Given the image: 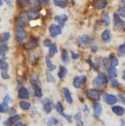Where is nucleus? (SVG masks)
I'll use <instances>...</instances> for the list:
<instances>
[{
    "label": "nucleus",
    "instance_id": "1",
    "mask_svg": "<svg viewBox=\"0 0 125 126\" xmlns=\"http://www.w3.org/2000/svg\"><path fill=\"white\" fill-rule=\"evenodd\" d=\"M107 83V77L104 73H100L93 80V84L97 88H102Z\"/></svg>",
    "mask_w": 125,
    "mask_h": 126
},
{
    "label": "nucleus",
    "instance_id": "2",
    "mask_svg": "<svg viewBox=\"0 0 125 126\" xmlns=\"http://www.w3.org/2000/svg\"><path fill=\"white\" fill-rule=\"evenodd\" d=\"M114 30H123L125 28V22L120 18V16L117 13H114Z\"/></svg>",
    "mask_w": 125,
    "mask_h": 126
},
{
    "label": "nucleus",
    "instance_id": "3",
    "mask_svg": "<svg viewBox=\"0 0 125 126\" xmlns=\"http://www.w3.org/2000/svg\"><path fill=\"white\" fill-rule=\"evenodd\" d=\"M27 37V32L23 27H18L15 30V39L18 42H22L24 39Z\"/></svg>",
    "mask_w": 125,
    "mask_h": 126
},
{
    "label": "nucleus",
    "instance_id": "4",
    "mask_svg": "<svg viewBox=\"0 0 125 126\" xmlns=\"http://www.w3.org/2000/svg\"><path fill=\"white\" fill-rule=\"evenodd\" d=\"M9 65L4 59H0V69H1V76L3 79H9L10 75L8 74Z\"/></svg>",
    "mask_w": 125,
    "mask_h": 126
},
{
    "label": "nucleus",
    "instance_id": "5",
    "mask_svg": "<svg viewBox=\"0 0 125 126\" xmlns=\"http://www.w3.org/2000/svg\"><path fill=\"white\" fill-rule=\"evenodd\" d=\"M92 40H93V38L88 35H81L78 38L79 46L80 47H83V48L88 47L90 45V43L92 42Z\"/></svg>",
    "mask_w": 125,
    "mask_h": 126
},
{
    "label": "nucleus",
    "instance_id": "6",
    "mask_svg": "<svg viewBox=\"0 0 125 126\" xmlns=\"http://www.w3.org/2000/svg\"><path fill=\"white\" fill-rule=\"evenodd\" d=\"M87 81V77L85 75L83 76H76L74 79V87L76 89H80L82 86H84Z\"/></svg>",
    "mask_w": 125,
    "mask_h": 126
},
{
    "label": "nucleus",
    "instance_id": "7",
    "mask_svg": "<svg viewBox=\"0 0 125 126\" xmlns=\"http://www.w3.org/2000/svg\"><path fill=\"white\" fill-rule=\"evenodd\" d=\"M38 46H39L38 39H35V38H31L27 42H26V43L24 44V48L26 50H31V49H34Z\"/></svg>",
    "mask_w": 125,
    "mask_h": 126
},
{
    "label": "nucleus",
    "instance_id": "8",
    "mask_svg": "<svg viewBox=\"0 0 125 126\" xmlns=\"http://www.w3.org/2000/svg\"><path fill=\"white\" fill-rule=\"evenodd\" d=\"M49 32H50V35L52 37L55 38L58 37L59 35H61V26H57L55 24H53L51 26H49Z\"/></svg>",
    "mask_w": 125,
    "mask_h": 126
},
{
    "label": "nucleus",
    "instance_id": "9",
    "mask_svg": "<svg viewBox=\"0 0 125 126\" xmlns=\"http://www.w3.org/2000/svg\"><path fill=\"white\" fill-rule=\"evenodd\" d=\"M102 100L109 105H114L117 102V98L111 94H103L102 95Z\"/></svg>",
    "mask_w": 125,
    "mask_h": 126
},
{
    "label": "nucleus",
    "instance_id": "10",
    "mask_svg": "<svg viewBox=\"0 0 125 126\" xmlns=\"http://www.w3.org/2000/svg\"><path fill=\"white\" fill-rule=\"evenodd\" d=\"M56 110L57 112L59 113L61 116H64L65 118H66V120L68 121L69 123H72V117H71V116H69V115H66L64 113V109H63V105L62 103H61V102H58L56 104Z\"/></svg>",
    "mask_w": 125,
    "mask_h": 126
},
{
    "label": "nucleus",
    "instance_id": "11",
    "mask_svg": "<svg viewBox=\"0 0 125 126\" xmlns=\"http://www.w3.org/2000/svg\"><path fill=\"white\" fill-rule=\"evenodd\" d=\"M27 20H28V18H27L26 13H22V14H20L18 17V18H17V25H18V26H19V27L24 28L27 25Z\"/></svg>",
    "mask_w": 125,
    "mask_h": 126
},
{
    "label": "nucleus",
    "instance_id": "12",
    "mask_svg": "<svg viewBox=\"0 0 125 126\" xmlns=\"http://www.w3.org/2000/svg\"><path fill=\"white\" fill-rule=\"evenodd\" d=\"M87 95L89 99H93V100H98L101 96V92L96 89H88L87 92Z\"/></svg>",
    "mask_w": 125,
    "mask_h": 126
},
{
    "label": "nucleus",
    "instance_id": "13",
    "mask_svg": "<svg viewBox=\"0 0 125 126\" xmlns=\"http://www.w3.org/2000/svg\"><path fill=\"white\" fill-rule=\"evenodd\" d=\"M43 109L46 113H50L53 110V102L49 99H44L43 100Z\"/></svg>",
    "mask_w": 125,
    "mask_h": 126
},
{
    "label": "nucleus",
    "instance_id": "14",
    "mask_svg": "<svg viewBox=\"0 0 125 126\" xmlns=\"http://www.w3.org/2000/svg\"><path fill=\"white\" fill-rule=\"evenodd\" d=\"M30 96V94H29V91L27 90V89H26L25 87H21L19 89H18V97L20 99H24V100H26V99H28Z\"/></svg>",
    "mask_w": 125,
    "mask_h": 126
},
{
    "label": "nucleus",
    "instance_id": "15",
    "mask_svg": "<svg viewBox=\"0 0 125 126\" xmlns=\"http://www.w3.org/2000/svg\"><path fill=\"white\" fill-rule=\"evenodd\" d=\"M19 118H20V116H18V115L12 116H11L10 118H8L6 121H4V124L5 126H12V125H13L16 122H18V121L19 120Z\"/></svg>",
    "mask_w": 125,
    "mask_h": 126
},
{
    "label": "nucleus",
    "instance_id": "16",
    "mask_svg": "<svg viewBox=\"0 0 125 126\" xmlns=\"http://www.w3.org/2000/svg\"><path fill=\"white\" fill-rule=\"evenodd\" d=\"M61 91H62V94H63V96H64L65 100L68 102V103H73V98H72V95H71V93H70V91H69V89H66V88H63Z\"/></svg>",
    "mask_w": 125,
    "mask_h": 126
},
{
    "label": "nucleus",
    "instance_id": "17",
    "mask_svg": "<svg viewBox=\"0 0 125 126\" xmlns=\"http://www.w3.org/2000/svg\"><path fill=\"white\" fill-rule=\"evenodd\" d=\"M26 15H27V18L29 20H34L37 19L39 18V12L37 10H34V9H31L30 11H28L26 12Z\"/></svg>",
    "mask_w": 125,
    "mask_h": 126
},
{
    "label": "nucleus",
    "instance_id": "18",
    "mask_svg": "<svg viewBox=\"0 0 125 126\" xmlns=\"http://www.w3.org/2000/svg\"><path fill=\"white\" fill-rule=\"evenodd\" d=\"M102 39L106 43H109L111 40V34H110L109 30H104L102 33Z\"/></svg>",
    "mask_w": 125,
    "mask_h": 126
},
{
    "label": "nucleus",
    "instance_id": "19",
    "mask_svg": "<svg viewBox=\"0 0 125 126\" xmlns=\"http://www.w3.org/2000/svg\"><path fill=\"white\" fill-rule=\"evenodd\" d=\"M112 111H113L115 115H117V116H123L125 113V109L122 106L116 105V106L112 107Z\"/></svg>",
    "mask_w": 125,
    "mask_h": 126
},
{
    "label": "nucleus",
    "instance_id": "20",
    "mask_svg": "<svg viewBox=\"0 0 125 126\" xmlns=\"http://www.w3.org/2000/svg\"><path fill=\"white\" fill-rule=\"evenodd\" d=\"M102 113V107L100 103H95L94 105V115L95 117H99L101 116Z\"/></svg>",
    "mask_w": 125,
    "mask_h": 126
},
{
    "label": "nucleus",
    "instance_id": "21",
    "mask_svg": "<svg viewBox=\"0 0 125 126\" xmlns=\"http://www.w3.org/2000/svg\"><path fill=\"white\" fill-rule=\"evenodd\" d=\"M94 5L98 10L103 9V8L106 7V5H107V0H95Z\"/></svg>",
    "mask_w": 125,
    "mask_h": 126
},
{
    "label": "nucleus",
    "instance_id": "22",
    "mask_svg": "<svg viewBox=\"0 0 125 126\" xmlns=\"http://www.w3.org/2000/svg\"><path fill=\"white\" fill-rule=\"evenodd\" d=\"M54 20L57 21L58 23H60L61 25H63L65 22L67 20V16L65 14H61V15H57L54 17Z\"/></svg>",
    "mask_w": 125,
    "mask_h": 126
},
{
    "label": "nucleus",
    "instance_id": "23",
    "mask_svg": "<svg viewBox=\"0 0 125 126\" xmlns=\"http://www.w3.org/2000/svg\"><path fill=\"white\" fill-rule=\"evenodd\" d=\"M61 60L65 64H68L69 63V54L66 49L61 50Z\"/></svg>",
    "mask_w": 125,
    "mask_h": 126
},
{
    "label": "nucleus",
    "instance_id": "24",
    "mask_svg": "<svg viewBox=\"0 0 125 126\" xmlns=\"http://www.w3.org/2000/svg\"><path fill=\"white\" fill-rule=\"evenodd\" d=\"M107 70H108V73H109V76L110 80L115 79V77H116V67H114L111 66V67H109Z\"/></svg>",
    "mask_w": 125,
    "mask_h": 126
},
{
    "label": "nucleus",
    "instance_id": "25",
    "mask_svg": "<svg viewBox=\"0 0 125 126\" xmlns=\"http://www.w3.org/2000/svg\"><path fill=\"white\" fill-rule=\"evenodd\" d=\"M46 63H47V68H48V70H50V71L54 70L55 67H56V66H55L54 64L51 61V58H50V56H47V57H46Z\"/></svg>",
    "mask_w": 125,
    "mask_h": 126
},
{
    "label": "nucleus",
    "instance_id": "26",
    "mask_svg": "<svg viewBox=\"0 0 125 126\" xmlns=\"http://www.w3.org/2000/svg\"><path fill=\"white\" fill-rule=\"evenodd\" d=\"M32 89L33 91H34V94H35L37 97H41L42 96V90H41L40 87L38 84H33L32 85Z\"/></svg>",
    "mask_w": 125,
    "mask_h": 126
},
{
    "label": "nucleus",
    "instance_id": "27",
    "mask_svg": "<svg viewBox=\"0 0 125 126\" xmlns=\"http://www.w3.org/2000/svg\"><path fill=\"white\" fill-rule=\"evenodd\" d=\"M53 4L57 6V7H60V8H62V9H65L67 5L66 1L64 0H53Z\"/></svg>",
    "mask_w": 125,
    "mask_h": 126
},
{
    "label": "nucleus",
    "instance_id": "28",
    "mask_svg": "<svg viewBox=\"0 0 125 126\" xmlns=\"http://www.w3.org/2000/svg\"><path fill=\"white\" fill-rule=\"evenodd\" d=\"M19 107L24 110H28L30 108H31V103L26 101H20L19 103H18Z\"/></svg>",
    "mask_w": 125,
    "mask_h": 126
},
{
    "label": "nucleus",
    "instance_id": "29",
    "mask_svg": "<svg viewBox=\"0 0 125 126\" xmlns=\"http://www.w3.org/2000/svg\"><path fill=\"white\" fill-rule=\"evenodd\" d=\"M66 74H67V69H66V67H64V66H61L59 73H58V75H59V77L61 79H64L65 76L66 75Z\"/></svg>",
    "mask_w": 125,
    "mask_h": 126
},
{
    "label": "nucleus",
    "instance_id": "30",
    "mask_svg": "<svg viewBox=\"0 0 125 126\" xmlns=\"http://www.w3.org/2000/svg\"><path fill=\"white\" fill-rule=\"evenodd\" d=\"M8 49H9V47H8V46L6 44H1L0 45V56H4L8 52Z\"/></svg>",
    "mask_w": 125,
    "mask_h": 126
},
{
    "label": "nucleus",
    "instance_id": "31",
    "mask_svg": "<svg viewBox=\"0 0 125 126\" xmlns=\"http://www.w3.org/2000/svg\"><path fill=\"white\" fill-rule=\"evenodd\" d=\"M59 122H58V120H57V118L52 116V117H49L48 119H47V126H53V125H56Z\"/></svg>",
    "mask_w": 125,
    "mask_h": 126
},
{
    "label": "nucleus",
    "instance_id": "32",
    "mask_svg": "<svg viewBox=\"0 0 125 126\" xmlns=\"http://www.w3.org/2000/svg\"><path fill=\"white\" fill-rule=\"evenodd\" d=\"M10 37L11 35L9 32H4V33H3L2 35L0 36V42L1 43H5L10 39Z\"/></svg>",
    "mask_w": 125,
    "mask_h": 126
},
{
    "label": "nucleus",
    "instance_id": "33",
    "mask_svg": "<svg viewBox=\"0 0 125 126\" xmlns=\"http://www.w3.org/2000/svg\"><path fill=\"white\" fill-rule=\"evenodd\" d=\"M57 53H58L57 46L55 44H53L51 47H49V56H53V55L56 54Z\"/></svg>",
    "mask_w": 125,
    "mask_h": 126
},
{
    "label": "nucleus",
    "instance_id": "34",
    "mask_svg": "<svg viewBox=\"0 0 125 126\" xmlns=\"http://www.w3.org/2000/svg\"><path fill=\"white\" fill-rule=\"evenodd\" d=\"M0 112L2 113H10V110H9V107H8V104H5V103H0Z\"/></svg>",
    "mask_w": 125,
    "mask_h": 126
},
{
    "label": "nucleus",
    "instance_id": "35",
    "mask_svg": "<svg viewBox=\"0 0 125 126\" xmlns=\"http://www.w3.org/2000/svg\"><path fill=\"white\" fill-rule=\"evenodd\" d=\"M102 20H103L104 24L105 25H109L110 23V20H109V13L107 12H102Z\"/></svg>",
    "mask_w": 125,
    "mask_h": 126
},
{
    "label": "nucleus",
    "instance_id": "36",
    "mask_svg": "<svg viewBox=\"0 0 125 126\" xmlns=\"http://www.w3.org/2000/svg\"><path fill=\"white\" fill-rule=\"evenodd\" d=\"M30 82L31 83V85H33V84H38V85H39V77H38L37 75H32L31 76V78H30Z\"/></svg>",
    "mask_w": 125,
    "mask_h": 126
},
{
    "label": "nucleus",
    "instance_id": "37",
    "mask_svg": "<svg viewBox=\"0 0 125 126\" xmlns=\"http://www.w3.org/2000/svg\"><path fill=\"white\" fill-rule=\"evenodd\" d=\"M118 55L119 56H125V43L119 47V48H118Z\"/></svg>",
    "mask_w": 125,
    "mask_h": 126
},
{
    "label": "nucleus",
    "instance_id": "38",
    "mask_svg": "<svg viewBox=\"0 0 125 126\" xmlns=\"http://www.w3.org/2000/svg\"><path fill=\"white\" fill-rule=\"evenodd\" d=\"M47 81H48V82H55L54 77H53V75H52L50 72H48V71L47 72Z\"/></svg>",
    "mask_w": 125,
    "mask_h": 126
},
{
    "label": "nucleus",
    "instance_id": "39",
    "mask_svg": "<svg viewBox=\"0 0 125 126\" xmlns=\"http://www.w3.org/2000/svg\"><path fill=\"white\" fill-rule=\"evenodd\" d=\"M74 118H75V120L77 121V123L79 124L80 126H83V123L81 121V116H80V113H77L75 116H74Z\"/></svg>",
    "mask_w": 125,
    "mask_h": 126
},
{
    "label": "nucleus",
    "instance_id": "40",
    "mask_svg": "<svg viewBox=\"0 0 125 126\" xmlns=\"http://www.w3.org/2000/svg\"><path fill=\"white\" fill-rule=\"evenodd\" d=\"M110 62H111V66L112 67H116V66L118 65V60H117V58H115V57H114V58H110Z\"/></svg>",
    "mask_w": 125,
    "mask_h": 126
},
{
    "label": "nucleus",
    "instance_id": "41",
    "mask_svg": "<svg viewBox=\"0 0 125 126\" xmlns=\"http://www.w3.org/2000/svg\"><path fill=\"white\" fill-rule=\"evenodd\" d=\"M118 15H119L120 17H123V18H125V6L120 8L119 11H118Z\"/></svg>",
    "mask_w": 125,
    "mask_h": 126
},
{
    "label": "nucleus",
    "instance_id": "42",
    "mask_svg": "<svg viewBox=\"0 0 125 126\" xmlns=\"http://www.w3.org/2000/svg\"><path fill=\"white\" fill-rule=\"evenodd\" d=\"M43 45H44V47H50L52 45H53V43H52V41H51V40H50L49 39H45V40H44Z\"/></svg>",
    "mask_w": 125,
    "mask_h": 126
},
{
    "label": "nucleus",
    "instance_id": "43",
    "mask_svg": "<svg viewBox=\"0 0 125 126\" xmlns=\"http://www.w3.org/2000/svg\"><path fill=\"white\" fill-rule=\"evenodd\" d=\"M26 4H27V3H26L25 0H18V4L20 7H25Z\"/></svg>",
    "mask_w": 125,
    "mask_h": 126
},
{
    "label": "nucleus",
    "instance_id": "44",
    "mask_svg": "<svg viewBox=\"0 0 125 126\" xmlns=\"http://www.w3.org/2000/svg\"><path fill=\"white\" fill-rule=\"evenodd\" d=\"M12 102V98H11L10 95H5V97H4V102L5 103V104H8L9 102Z\"/></svg>",
    "mask_w": 125,
    "mask_h": 126
},
{
    "label": "nucleus",
    "instance_id": "45",
    "mask_svg": "<svg viewBox=\"0 0 125 126\" xmlns=\"http://www.w3.org/2000/svg\"><path fill=\"white\" fill-rule=\"evenodd\" d=\"M111 85L113 87H119L120 83L118 82L116 80H115V79H112V80H111Z\"/></svg>",
    "mask_w": 125,
    "mask_h": 126
},
{
    "label": "nucleus",
    "instance_id": "46",
    "mask_svg": "<svg viewBox=\"0 0 125 126\" xmlns=\"http://www.w3.org/2000/svg\"><path fill=\"white\" fill-rule=\"evenodd\" d=\"M79 57H80V54H79L78 53H74V52H73L72 53V58L74 60H78Z\"/></svg>",
    "mask_w": 125,
    "mask_h": 126
},
{
    "label": "nucleus",
    "instance_id": "47",
    "mask_svg": "<svg viewBox=\"0 0 125 126\" xmlns=\"http://www.w3.org/2000/svg\"><path fill=\"white\" fill-rule=\"evenodd\" d=\"M118 98L122 101V102H123V104H125V96L123 94H119V95H118Z\"/></svg>",
    "mask_w": 125,
    "mask_h": 126
},
{
    "label": "nucleus",
    "instance_id": "48",
    "mask_svg": "<svg viewBox=\"0 0 125 126\" xmlns=\"http://www.w3.org/2000/svg\"><path fill=\"white\" fill-rule=\"evenodd\" d=\"M88 111V107H87V105H84V109H83V112H85V113H87Z\"/></svg>",
    "mask_w": 125,
    "mask_h": 126
},
{
    "label": "nucleus",
    "instance_id": "49",
    "mask_svg": "<svg viewBox=\"0 0 125 126\" xmlns=\"http://www.w3.org/2000/svg\"><path fill=\"white\" fill-rule=\"evenodd\" d=\"M4 1H5V3L8 5H11V4H12V0H4Z\"/></svg>",
    "mask_w": 125,
    "mask_h": 126
},
{
    "label": "nucleus",
    "instance_id": "50",
    "mask_svg": "<svg viewBox=\"0 0 125 126\" xmlns=\"http://www.w3.org/2000/svg\"><path fill=\"white\" fill-rule=\"evenodd\" d=\"M41 3H44V4H48L49 3V0H39Z\"/></svg>",
    "mask_w": 125,
    "mask_h": 126
},
{
    "label": "nucleus",
    "instance_id": "51",
    "mask_svg": "<svg viewBox=\"0 0 125 126\" xmlns=\"http://www.w3.org/2000/svg\"><path fill=\"white\" fill-rule=\"evenodd\" d=\"M16 126H25V125H24L22 123H18V124H16Z\"/></svg>",
    "mask_w": 125,
    "mask_h": 126
},
{
    "label": "nucleus",
    "instance_id": "52",
    "mask_svg": "<svg viewBox=\"0 0 125 126\" xmlns=\"http://www.w3.org/2000/svg\"><path fill=\"white\" fill-rule=\"evenodd\" d=\"M92 48H93V51H94V52H95L96 50H97V47H95V46H94V47H92Z\"/></svg>",
    "mask_w": 125,
    "mask_h": 126
},
{
    "label": "nucleus",
    "instance_id": "53",
    "mask_svg": "<svg viewBox=\"0 0 125 126\" xmlns=\"http://www.w3.org/2000/svg\"><path fill=\"white\" fill-rule=\"evenodd\" d=\"M123 79L125 81V70L123 71Z\"/></svg>",
    "mask_w": 125,
    "mask_h": 126
},
{
    "label": "nucleus",
    "instance_id": "54",
    "mask_svg": "<svg viewBox=\"0 0 125 126\" xmlns=\"http://www.w3.org/2000/svg\"><path fill=\"white\" fill-rule=\"evenodd\" d=\"M121 3H122V4H123V5L125 6V0H121Z\"/></svg>",
    "mask_w": 125,
    "mask_h": 126
},
{
    "label": "nucleus",
    "instance_id": "55",
    "mask_svg": "<svg viewBox=\"0 0 125 126\" xmlns=\"http://www.w3.org/2000/svg\"><path fill=\"white\" fill-rule=\"evenodd\" d=\"M2 5H3V1L2 0H0V7H1Z\"/></svg>",
    "mask_w": 125,
    "mask_h": 126
},
{
    "label": "nucleus",
    "instance_id": "56",
    "mask_svg": "<svg viewBox=\"0 0 125 126\" xmlns=\"http://www.w3.org/2000/svg\"><path fill=\"white\" fill-rule=\"evenodd\" d=\"M25 1H26V3H28V2H29V1H30V0H25Z\"/></svg>",
    "mask_w": 125,
    "mask_h": 126
},
{
    "label": "nucleus",
    "instance_id": "57",
    "mask_svg": "<svg viewBox=\"0 0 125 126\" xmlns=\"http://www.w3.org/2000/svg\"><path fill=\"white\" fill-rule=\"evenodd\" d=\"M0 118H1V117H0Z\"/></svg>",
    "mask_w": 125,
    "mask_h": 126
}]
</instances>
